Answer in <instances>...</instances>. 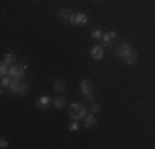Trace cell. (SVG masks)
Returning a JSON list of instances; mask_svg holds the SVG:
<instances>
[{
    "label": "cell",
    "instance_id": "6da1fadb",
    "mask_svg": "<svg viewBox=\"0 0 155 149\" xmlns=\"http://www.w3.org/2000/svg\"><path fill=\"white\" fill-rule=\"evenodd\" d=\"M8 88H10V91L18 93V95H27L28 89H30V86H28L27 81H23V80H13V78H12V83H10Z\"/></svg>",
    "mask_w": 155,
    "mask_h": 149
},
{
    "label": "cell",
    "instance_id": "7a4b0ae2",
    "mask_svg": "<svg viewBox=\"0 0 155 149\" xmlns=\"http://www.w3.org/2000/svg\"><path fill=\"white\" fill-rule=\"evenodd\" d=\"M25 70H27L25 65H12L8 70V76L13 78V80H21L25 74Z\"/></svg>",
    "mask_w": 155,
    "mask_h": 149
},
{
    "label": "cell",
    "instance_id": "3957f363",
    "mask_svg": "<svg viewBox=\"0 0 155 149\" xmlns=\"http://www.w3.org/2000/svg\"><path fill=\"white\" fill-rule=\"evenodd\" d=\"M69 114H71L73 119H79L83 116H86V109H84L83 104L79 103H73L71 106H69Z\"/></svg>",
    "mask_w": 155,
    "mask_h": 149
},
{
    "label": "cell",
    "instance_id": "277c9868",
    "mask_svg": "<svg viewBox=\"0 0 155 149\" xmlns=\"http://www.w3.org/2000/svg\"><path fill=\"white\" fill-rule=\"evenodd\" d=\"M120 60L125 61L127 65H134V63L137 61V53H135V50H132V48H130V50L125 51L122 57H120Z\"/></svg>",
    "mask_w": 155,
    "mask_h": 149
},
{
    "label": "cell",
    "instance_id": "5b68a950",
    "mask_svg": "<svg viewBox=\"0 0 155 149\" xmlns=\"http://www.w3.org/2000/svg\"><path fill=\"white\" fill-rule=\"evenodd\" d=\"M69 22H71L74 27L78 25H84L87 22V17L84 13H71V18H69Z\"/></svg>",
    "mask_w": 155,
    "mask_h": 149
},
{
    "label": "cell",
    "instance_id": "8992f818",
    "mask_svg": "<svg viewBox=\"0 0 155 149\" xmlns=\"http://www.w3.org/2000/svg\"><path fill=\"white\" fill-rule=\"evenodd\" d=\"M81 91H83V95H86L87 98L91 99V91H93V85H91L89 80H83L81 81Z\"/></svg>",
    "mask_w": 155,
    "mask_h": 149
},
{
    "label": "cell",
    "instance_id": "52a82bcc",
    "mask_svg": "<svg viewBox=\"0 0 155 149\" xmlns=\"http://www.w3.org/2000/svg\"><path fill=\"white\" fill-rule=\"evenodd\" d=\"M130 45H129V43H120V45H117V47L116 48H114V55H116V57H122V55L125 53V51H129V50H130Z\"/></svg>",
    "mask_w": 155,
    "mask_h": 149
},
{
    "label": "cell",
    "instance_id": "ba28073f",
    "mask_svg": "<svg viewBox=\"0 0 155 149\" xmlns=\"http://www.w3.org/2000/svg\"><path fill=\"white\" fill-rule=\"evenodd\" d=\"M91 55H93L94 60H101L104 57V50H102V47H99V45H96V47L91 50Z\"/></svg>",
    "mask_w": 155,
    "mask_h": 149
},
{
    "label": "cell",
    "instance_id": "9c48e42d",
    "mask_svg": "<svg viewBox=\"0 0 155 149\" xmlns=\"http://www.w3.org/2000/svg\"><path fill=\"white\" fill-rule=\"evenodd\" d=\"M114 38H117L116 32H109V33H106V35H102V40H104L106 45H110V42H112Z\"/></svg>",
    "mask_w": 155,
    "mask_h": 149
},
{
    "label": "cell",
    "instance_id": "30bf717a",
    "mask_svg": "<svg viewBox=\"0 0 155 149\" xmlns=\"http://www.w3.org/2000/svg\"><path fill=\"white\" fill-rule=\"evenodd\" d=\"M48 104H50V96H41V98L36 101V106H40V108H46Z\"/></svg>",
    "mask_w": 155,
    "mask_h": 149
},
{
    "label": "cell",
    "instance_id": "8fae6325",
    "mask_svg": "<svg viewBox=\"0 0 155 149\" xmlns=\"http://www.w3.org/2000/svg\"><path fill=\"white\" fill-rule=\"evenodd\" d=\"M58 17L61 18V20H69V18H71V12H69V10H60V13H58Z\"/></svg>",
    "mask_w": 155,
    "mask_h": 149
},
{
    "label": "cell",
    "instance_id": "7c38bea8",
    "mask_svg": "<svg viewBox=\"0 0 155 149\" xmlns=\"http://www.w3.org/2000/svg\"><path fill=\"white\" fill-rule=\"evenodd\" d=\"M84 124H86V128H94V126H96V118L94 116H86Z\"/></svg>",
    "mask_w": 155,
    "mask_h": 149
},
{
    "label": "cell",
    "instance_id": "4fadbf2b",
    "mask_svg": "<svg viewBox=\"0 0 155 149\" xmlns=\"http://www.w3.org/2000/svg\"><path fill=\"white\" fill-rule=\"evenodd\" d=\"M64 96H58L56 99H54V108H63L64 106Z\"/></svg>",
    "mask_w": 155,
    "mask_h": 149
},
{
    "label": "cell",
    "instance_id": "5bb4252c",
    "mask_svg": "<svg viewBox=\"0 0 155 149\" xmlns=\"http://www.w3.org/2000/svg\"><path fill=\"white\" fill-rule=\"evenodd\" d=\"M8 70H10L8 65L2 61V65H0V74H2V76H7V74H8Z\"/></svg>",
    "mask_w": 155,
    "mask_h": 149
},
{
    "label": "cell",
    "instance_id": "9a60e30c",
    "mask_svg": "<svg viewBox=\"0 0 155 149\" xmlns=\"http://www.w3.org/2000/svg\"><path fill=\"white\" fill-rule=\"evenodd\" d=\"M64 83H63V81H54V89H56V91H60V93H63L64 91Z\"/></svg>",
    "mask_w": 155,
    "mask_h": 149
},
{
    "label": "cell",
    "instance_id": "2e32d148",
    "mask_svg": "<svg viewBox=\"0 0 155 149\" xmlns=\"http://www.w3.org/2000/svg\"><path fill=\"white\" fill-rule=\"evenodd\" d=\"M13 61H15V57H13L12 53H8L5 58H3V63H7V65H10V66H12V63H13Z\"/></svg>",
    "mask_w": 155,
    "mask_h": 149
},
{
    "label": "cell",
    "instance_id": "e0dca14e",
    "mask_svg": "<svg viewBox=\"0 0 155 149\" xmlns=\"http://www.w3.org/2000/svg\"><path fill=\"white\" fill-rule=\"evenodd\" d=\"M10 83H12V80H10V76H2V86L3 88H8Z\"/></svg>",
    "mask_w": 155,
    "mask_h": 149
},
{
    "label": "cell",
    "instance_id": "ac0fdd59",
    "mask_svg": "<svg viewBox=\"0 0 155 149\" xmlns=\"http://www.w3.org/2000/svg\"><path fill=\"white\" fill-rule=\"evenodd\" d=\"M91 36H93V38H102V32L101 30H94V32L91 33Z\"/></svg>",
    "mask_w": 155,
    "mask_h": 149
},
{
    "label": "cell",
    "instance_id": "d6986e66",
    "mask_svg": "<svg viewBox=\"0 0 155 149\" xmlns=\"http://www.w3.org/2000/svg\"><path fill=\"white\" fill-rule=\"evenodd\" d=\"M69 129H71V131H78V129H79V124H78V123H73V124L69 126Z\"/></svg>",
    "mask_w": 155,
    "mask_h": 149
},
{
    "label": "cell",
    "instance_id": "ffe728a7",
    "mask_svg": "<svg viewBox=\"0 0 155 149\" xmlns=\"http://www.w3.org/2000/svg\"><path fill=\"white\" fill-rule=\"evenodd\" d=\"M91 109H93V113H97V111H99V104H93V106H91Z\"/></svg>",
    "mask_w": 155,
    "mask_h": 149
},
{
    "label": "cell",
    "instance_id": "44dd1931",
    "mask_svg": "<svg viewBox=\"0 0 155 149\" xmlns=\"http://www.w3.org/2000/svg\"><path fill=\"white\" fill-rule=\"evenodd\" d=\"M7 146H8V143H7L5 139H2V141H0V147H7Z\"/></svg>",
    "mask_w": 155,
    "mask_h": 149
}]
</instances>
